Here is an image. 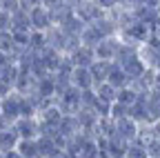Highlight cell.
I'll use <instances>...</instances> for the list:
<instances>
[{"label": "cell", "instance_id": "6da1fadb", "mask_svg": "<svg viewBox=\"0 0 160 158\" xmlns=\"http://www.w3.org/2000/svg\"><path fill=\"white\" fill-rule=\"evenodd\" d=\"M73 13L82 20L85 25H89V23H93V20H98V18H102L107 11L105 9H100L93 0H76V5H73Z\"/></svg>", "mask_w": 160, "mask_h": 158}, {"label": "cell", "instance_id": "7a4b0ae2", "mask_svg": "<svg viewBox=\"0 0 160 158\" xmlns=\"http://www.w3.org/2000/svg\"><path fill=\"white\" fill-rule=\"evenodd\" d=\"M120 38L118 36H111V38H102L96 47V60H107V63H113L116 60V54H118V47H120Z\"/></svg>", "mask_w": 160, "mask_h": 158}, {"label": "cell", "instance_id": "3957f363", "mask_svg": "<svg viewBox=\"0 0 160 158\" xmlns=\"http://www.w3.org/2000/svg\"><path fill=\"white\" fill-rule=\"evenodd\" d=\"M22 98L25 96H20L18 91H11L7 98H5V100L2 103H0V114H2L5 118H7V120L13 125L16 120H18V118H20V107H22Z\"/></svg>", "mask_w": 160, "mask_h": 158}, {"label": "cell", "instance_id": "277c9868", "mask_svg": "<svg viewBox=\"0 0 160 158\" xmlns=\"http://www.w3.org/2000/svg\"><path fill=\"white\" fill-rule=\"evenodd\" d=\"M13 129L18 131L20 140H36L40 136V120L38 118H18L13 123Z\"/></svg>", "mask_w": 160, "mask_h": 158}, {"label": "cell", "instance_id": "5b68a950", "mask_svg": "<svg viewBox=\"0 0 160 158\" xmlns=\"http://www.w3.org/2000/svg\"><path fill=\"white\" fill-rule=\"evenodd\" d=\"M29 20H31V31H47L51 25V16H49V9L42 7V5H36L29 9Z\"/></svg>", "mask_w": 160, "mask_h": 158}, {"label": "cell", "instance_id": "8992f818", "mask_svg": "<svg viewBox=\"0 0 160 158\" xmlns=\"http://www.w3.org/2000/svg\"><path fill=\"white\" fill-rule=\"evenodd\" d=\"M36 118L40 120V125H42V127H51V129H58V127H60V123H62V118H65V114L60 111V107H58L56 103H51L49 107L40 109Z\"/></svg>", "mask_w": 160, "mask_h": 158}, {"label": "cell", "instance_id": "52a82bcc", "mask_svg": "<svg viewBox=\"0 0 160 158\" xmlns=\"http://www.w3.org/2000/svg\"><path fill=\"white\" fill-rule=\"evenodd\" d=\"M71 87H76L78 91H87V89H93V78H91V71L89 67H73L71 69Z\"/></svg>", "mask_w": 160, "mask_h": 158}, {"label": "cell", "instance_id": "ba28073f", "mask_svg": "<svg viewBox=\"0 0 160 158\" xmlns=\"http://www.w3.org/2000/svg\"><path fill=\"white\" fill-rule=\"evenodd\" d=\"M69 58H71L73 67H91V65L96 63V51H93V47L78 45V47L69 54Z\"/></svg>", "mask_w": 160, "mask_h": 158}, {"label": "cell", "instance_id": "9c48e42d", "mask_svg": "<svg viewBox=\"0 0 160 158\" xmlns=\"http://www.w3.org/2000/svg\"><path fill=\"white\" fill-rule=\"evenodd\" d=\"M138 58L142 60V65L147 69H158L160 67V51L151 43H145V45L138 47Z\"/></svg>", "mask_w": 160, "mask_h": 158}, {"label": "cell", "instance_id": "30bf717a", "mask_svg": "<svg viewBox=\"0 0 160 158\" xmlns=\"http://www.w3.org/2000/svg\"><path fill=\"white\" fill-rule=\"evenodd\" d=\"M116 134L120 138H125L127 143H133L136 136H138V123L131 120V118H122V120H116Z\"/></svg>", "mask_w": 160, "mask_h": 158}, {"label": "cell", "instance_id": "8fae6325", "mask_svg": "<svg viewBox=\"0 0 160 158\" xmlns=\"http://www.w3.org/2000/svg\"><path fill=\"white\" fill-rule=\"evenodd\" d=\"M18 143H20V136H18V131L13 129V125L0 131V154H7V151L16 149Z\"/></svg>", "mask_w": 160, "mask_h": 158}, {"label": "cell", "instance_id": "7c38bea8", "mask_svg": "<svg viewBox=\"0 0 160 158\" xmlns=\"http://www.w3.org/2000/svg\"><path fill=\"white\" fill-rule=\"evenodd\" d=\"M89 25H93L96 29H98V33L102 36V38H111V36H118V25L111 20V18L105 13L102 18H98V20H93V23H89Z\"/></svg>", "mask_w": 160, "mask_h": 158}, {"label": "cell", "instance_id": "4fadbf2b", "mask_svg": "<svg viewBox=\"0 0 160 158\" xmlns=\"http://www.w3.org/2000/svg\"><path fill=\"white\" fill-rule=\"evenodd\" d=\"M91 78H93V85H100V83H107V78H109V71H111V63L107 60H96L91 67Z\"/></svg>", "mask_w": 160, "mask_h": 158}, {"label": "cell", "instance_id": "5bb4252c", "mask_svg": "<svg viewBox=\"0 0 160 158\" xmlns=\"http://www.w3.org/2000/svg\"><path fill=\"white\" fill-rule=\"evenodd\" d=\"M80 131H82V129H80L76 116H65L62 123H60V127H58V134L62 136L65 140H71V138H73L76 134H80Z\"/></svg>", "mask_w": 160, "mask_h": 158}, {"label": "cell", "instance_id": "9a60e30c", "mask_svg": "<svg viewBox=\"0 0 160 158\" xmlns=\"http://www.w3.org/2000/svg\"><path fill=\"white\" fill-rule=\"evenodd\" d=\"M120 67H122V71L127 74V78H129V80H136V78H140V76L145 74V69H147V67L142 65V60H140L138 56L129 58V60H127V63H122Z\"/></svg>", "mask_w": 160, "mask_h": 158}, {"label": "cell", "instance_id": "2e32d148", "mask_svg": "<svg viewBox=\"0 0 160 158\" xmlns=\"http://www.w3.org/2000/svg\"><path fill=\"white\" fill-rule=\"evenodd\" d=\"M107 83H109L111 87H116V89H122V87H127L131 80L127 78V74L122 71V67H120V65H116V63H111V71H109Z\"/></svg>", "mask_w": 160, "mask_h": 158}, {"label": "cell", "instance_id": "e0dca14e", "mask_svg": "<svg viewBox=\"0 0 160 158\" xmlns=\"http://www.w3.org/2000/svg\"><path fill=\"white\" fill-rule=\"evenodd\" d=\"M93 94L98 96V100H102L107 105H113L116 103V96H118V89L111 87L109 83H100V85H93Z\"/></svg>", "mask_w": 160, "mask_h": 158}, {"label": "cell", "instance_id": "ac0fdd59", "mask_svg": "<svg viewBox=\"0 0 160 158\" xmlns=\"http://www.w3.org/2000/svg\"><path fill=\"white\" fill-rule=\"evenodd\" d=\"M31 31V20H29V11L27 9H18L16 13H11V31Z\"/></svg>", "mask_w": 160, "mask_h": 158}, {"label": "cell", "instance_id": "d6986e66", "mask_svg": "<svg viewBox=\"0 0 160 158\" xmlns=\"http://www.w3.org/2000/svg\"><path fill=\"white\" fill-rule=\"evenodd\" d=\"M18 76H20V67H18L16 63H7L2 69H0V83H5V85H9V87L13 89Z\"/></svg>", "mask_w": 160, "mask_h": 158}, {"label": "cell", "instance_id": "ffe728a7", "mask_svg": "<svg viewBox=\"0 0 160 158\" xmlns=\"http://www.w3.org/2000/svg\"><path fill=\"white\" fill-rule=\"evenodd\" d=\"M100 40H102V36L98 33V29L93 25H85V29L80 31V45H87V47H96Z\"/></svg>", "mask_w": 160, "mask_h": 158}, {"label": "cell", "instance_id": "44dd1931", "mask_svg": "<svg viewBox=\"0 0 160 158\" xmlns=\"http://www.w3.org/2000/svg\"><path fill=\"white\" fill-rule=\"evenodd\" d=\"M138 91L131 87V85H127V87H122V89H118V96H116V103H120V105H125V107H131L136 100H138Z\"/></svg>", "mask_w": 160, "mask_h": 158}, {"label": "cell", "instance_id": "7402d4cb", "mask_svg": "<svg viewBox=\"0 0 160 158\" xmlns=\"http://www.w3.org/2000/svg\"><path fill=\"white\" fill-rule=\"evenodd\" d=\"M16 151L22 156V158H40V154H38V143H36V140H20L18 147H16Z\"/></svg>", "mask_w": 160, "mask_h": 158}, {"label": "cell", "instance_id": "603a6c76", "mask_svg": "<svg viewBox=\"0 0 160 158\" xmlns=\"http://www.w3.org/2000/svg\"><path fill=\"white\" fill-rule=\"evenodd\" d=\"M18 47H16V43H13V36H11V31H0V54L2 56H9V54H13Z\"/></svg>", "mask_w": 160, "mask_h": 158}, {"label": "cell", "instance_id": "cb8c5ba5", "mask_svg": "<svg viewBox=\"0 0 160 158\" xmlns=\"http://www.w3.org/2000/svg\"><path fill=\"white\" fill-rule=\"evenodd\" d=\"M125 158H149V156H147V149L140 143H129V147L125 151Z\"/></svg>", "mask_w": 160, "mask_h": 158}, {"label": "cell", "instance_id": "d4e9b609", "mask_svg": "<svg viewBox=\"0 0 160 158\" xmlns=\"http://www.w3.org/2000/svg\"><path fill=\"white\" fill-rule=\"evenodd\" d=\"M127 114H129V107L120 105V103H113L111 109H109V118H111V120H122V118H127Z\"/></svg>", "mask_w": 160, "mask_h": 158}, {"label": "cell", "instance_id": "484cf974", "mask_svg": "<svg viewBox=\"0 0 160 158\" xmlns=\"http://www.w3.org/2000/svg\"><path fill=\"white\" fill-rule=\"evenodd\" d=\"M149 158H160V138H153V140L145 147Z\"/></svg>", "mask_w": 160, "mask_h": 158}, {"label": "cell", "instance_id": "4316f807", "mask_svg": "<svg viewBox=\"0 0 160 158\" xmlns=\"http://www.w3.org/2000/svg\"><path fill=\"white\" fill-rule=\"evenodd\" d=\"M0 31H11V13L0 9Z\"/></svg>", "mask_w": 160, "mask_h": 158}, {"label": "cell", "instance_id": "83f0119b", "mask_svg": "<svg viewBox=\"0 0 160 158\" xmlns=\"http://www.w3.org/2000/svg\"><path fill=\"white\" fill-rule=\"evenodd\" d=\"M0 9H5L9 13H16L18 9H22V7H20V0H0Z\"/></svg>", "mask_w": 160, "mask_h": 158}, {"label": "cell", "instance_id": "f1b7e54d", "mask_svg": "<svg viewBox=\"0 0 160 158\" xmlns=\"http://www.w3.org/2000/svg\"><path fill=\"white\" fill-rule=\"evenodd\" d=\"M11 91H13V89H11L9 85H5V83H0V103H2L5 98H7V96L11 94Z\"/></svg>", "mask_w": 160, "mask_h": 158}, {"label": "cell", "instance_id": "f546056e", "mask_svg": "<svg viewBox=\"0 0 160 158\" xmlns=\"http://www.w3.org/2000/svg\"><path fill=\"white\" fill-rule=\"evenodd\" d=\"M93 3H96L100 9H105V11H109V9L113 7V0H93Z\"/></svg>", "mask_w": 160, "mask_h": 158}, {"label": "cell", "instance_id": "4dcf8cb0", "mask_svg": "<svg viewBox=\"0 0 160 158\" xmlns=\"http://www.w3.org/2000/svg\"><path fill=\"white\" fill-rule=\"evenodd\" d=\"M2 158H22L16 149H11V151H7V154H2Z\"/></svg>", "mask_w": 160, "mask_h": 158}, {"label": "cell", "instance_id": "1f68e13d", "mask_svg": "<svg viewBox=\"0 0 160 158\" xmlns=\"http://www.w3.org/2000/svg\"><path fill=\"white\" fill-rule=\"evenodd\" d=\"M151 127H153V134H156V138H160V120H158V123H153Z\"/></svg>", "mask_w": 160, "mask_h": 158}, {"label": "cell", "instance_id": "d6a6232c", "mask_svg": "<svg viewBox=\"0 0 160 158\" xmlns=\"http://www.w3.org/2000/svg\"><path fill=\"white\" fill-rule=\"evenodd\" d=\"M145 5H147V7H153V9H158V5H160V0H147Z\"/></svg>", "mask_w": 160, "mask_h": 158}, {"label": "cell", "instance_id": "836d02e7", "mask_svg": "<svg viewBox=\"0 0 160 158\" xmlns=\"http://www.w3.org/2000/svg\"><path fill=\"white\" fill-rule=\"evenodd\" d=\"M156 11H158V18H160V5H158V9H156Z\"/></svg>", "mask_w": 160, "mask_h": 158}]
</instances>
